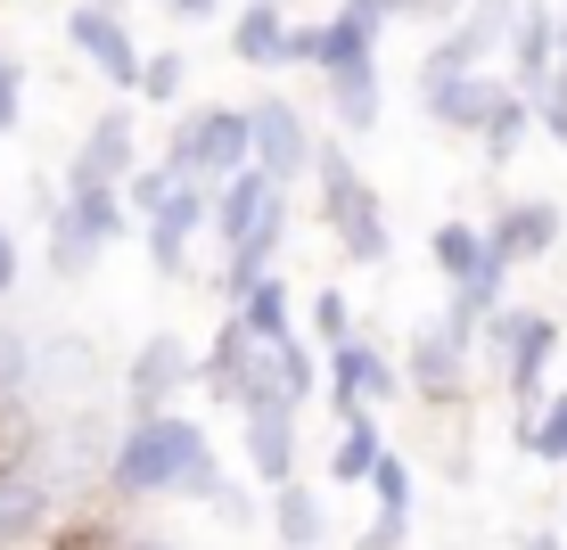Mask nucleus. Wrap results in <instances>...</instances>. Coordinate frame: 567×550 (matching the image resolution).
<instances>
[{
    "mask_svg": "<svg viewBox=\"0 0 567 550\" xmlns=\"http://www.w3.org/2000/svg\"><path fill=\"white\" fill-rule=\"evenodd\" d=\"M100 9H132V0H100Z\"/></svg>",
    "mask_w": 567,
    "mask_h": 550,
    "instance_id": "44",
    "label": "nucleus"
},
{
    "mask_svg": "<svg viewBox=\"0 0 567 550\" xmlns=\"http://www.w3.org/2000/svg\"><path fill=\"white\" fill-rule=\"evenodd\" d=\"M312 198H321L329 247H338L354 271L395 263V222H386V198H379V181H370L354 156H346V141H321V148H312Z\"/></svg>",
    "mask_w": 567,
    "mask_h": 550,
    "instance_id": "3",
    "label": "nucleus"
},
{
    "mask_svg": "<svg viewBox=\"0 0 567 550\" xmlns=\"http://www.w3.org/2000/svg\"><path fill=\"white\" fill-rule=\"evenodd\" d=\"M182 91H189V50H148L141 100H148V107H182Z\"/></svg>",
    "mask_w": 567,
    "mask_h": 550,
    "instance_id": "33",
    "label": "nucleus"
},
{
    "mask_svg": "<svg viewBox=\"0 0 567 550\" xmlns=\"http://www.w3.org/2000/svg\"><path fill=\"white\" fill-rule=\"evenodd\" d=\"M230 58L256 74H280L297 66V17L280 9V0H247L239 17H230Z\"/></svg>",
    "mask_w": 567,
    "mask_h": 550,
    "instance_id": "20",
    "label": "nucleus"
},
{
    "mask_svg": "<svg viewBox=\"0 0 567 550\" xmlns=\"http://www.w3.org/2000/svg\"><path fill=\"white\" fill-rule=\"evenodd\" d=\"M338 9L354 17V25H370V33H379V42H386V25H395V17H403V0H338Z\"/></svg>",
    "mask_w": 567,
    "mask_h": 550,
    "instance_id": "36",
    "label": "nucleus"
},
{
    "mask_svg": "<svg viewBox=\"0 0 567 550\" xmlns=\"http://www.w3.org/2000/svg\"><path fill=\"white\" fill-rule=\"evenodd\" d=\"M264 526L280 550H321L329 542V494L321 485H280V494H264Z\"/></svg>",
    "mask_w": 567,
    "mask_h": 550,
    "instance_id": "22",
    "label": "nucleus"
},
{
    "mask_svg": "<svg viewBox=\"0 0 567 550\" xmlns=\"http://www.w3.org/2000/svg\"><path fill=\"white\" fill-rule=\"evenodd\" d=\"M198 386H206L223 411L247 403V329L230 321V312H223V329H214V345L198 353Z\"/></svg>",
    "mask_w": 567,
    "mask_h": 550,
    "instance_id": "25",
    "label": "nucleus"
},
{
    "mask_svg": "<svg viewBox=\"0 0 567 550\" xmlns=\"http://www.w3.org/2000/svg\"><path fill=\"white\" fill-rule=\"evenodd\" d=\"M115 550H173V542H156V535H124Z\"/></svg>",
    "mask_w": 567,
    "mask_h": 550,
    "instance_id": "43",
    "label": "nucleus"
},
{
    "mask_svg": "<svg viewBox=\"0 0 567 550\" xmlns=\"http://www.w3.org/2000/svg\"><path fill=\"white\" fill-rule=\"evenodd\" d=\"M403 542H412V518H370L354 550H403Z\"/></svg>",
    "mask_w": 567,
    "mask_h": 550,
    "instance_id": "37",
    "label": "nucleus"
},
{
    "mask_svg": "<svg viewBox=\"0 0 567 550\" xmlns=\"http://www.w3.org/2000/svg\"><path fill=\"white\" fill-rule=\"evenodd\" d=\"M141 239V222H132L124 189H58L50 198V230H42V255H50V280H91V271L107 263V247Z\"/></svg>",
    "mask_w": 567,
    "mask_h": 550,
    "instance_id": "4",
    "label": "nucleus"
},
{
    "mask_svg": "<svg viewBox=\"0 0 567 550\" xmlns=\"http://www.w3.org/2000/svg\"><path fill=\"white\" fill-rule=\"evenodd\" d=\"M165 9H173V17H182V25H206V17H223V9H230V0H165Z\"/></svg>",
    "mask_w": 567,
    "mask_h": 550,
    "instance_id": "40",
    "label": "nucleus"
},
{
    "mask_svg": "<svg viewBox=\"0 0 567 550\" xmlns=\"http://www.w3.org/2000/svg\"><path fill=\"white\" fill-rule=\"evenodd\" d=\"M17 280H25V255H17V230L0 222V304L17 297Z\"/></svg>",
    "mask_w": 567,
    "mask_h": 550,
    "instance_id": "38",
    "label": "nucleus"
},
{
    "mask_svg": "<svg viewBox=\"0 0 567 550\" xmlns=\"http://www.w3.org/2000/svg\"><path fill=\"white\" fill-rule=\"evenodd\" d=\"M247 141H256V173L280 189H297L312 173V148H321V132H312V115L288 100V91H256V107H247Z\"/></svg>",
    "mask_w": 567,
    "mask_h": 550,
    "instance_id": "10",
    "label": "nucleus"
},
{
    "mask_svg": "<svg viewBox=\"0 0 567 550\" xmlns=\"http://www.w3.org/2000/svg\"><path fill=\"white\" fill-rule=\"evenodd\" d=\"M198 353L182 329H148L141 353H124V370H115V395H124L132 419H148V411H182V395L198 386Z\"/></svg>",
    "mask_w": 567,
    "mask_h": 550,
    "instance_id": "9",
    "label": "nucleus"
},
{
    "mask_svg": "<svg viewBox=\"0 0 567 550\" xmlns=\"http://www.w3.org/2000/svg\"><path fill=\"white\" fill-rule=\"evenodd\" d=\"M526 141H535V107H526V91L511 83V100L494 107V124L477 132V148H485V165H511V156H518Z\"/></svg>",
    "mask_w": 567,
    "mask_h": 550,
    "instance_id": "28",
    "label": "nucleus"
},
{
    "mask_svg": "<svg viewBox=\"0 0 567 550\" xmlns=\"http://www.w3.org/2000/svg\"><path fill=\"white\" fill-rule=\"evenodd\" d=\"M230 321H239L256 345H271V338H297V297H288V280L271 271V280H256L239 304H230Z\"/></svg>",
    "mask_w": 567,
    "mask_h": 550,
    "instance_id": "26",
    "label": "nucleus"
},
{
    "mask_svg": "<svg viewBox=\"0 0 567 550\" xmlns=\"http://www.w3.org/2000/svg\"><path fill=\"white\" fill-rule=\"evenodd\" d=\"M305 329H312L321 353L354 338V304H346V288H312V297H305Z\"/></svg>",
    "mask_w": 567,
    "mask_h": 550,
    "instance_id": "32",
    "label": "nucleus"
},
{
    "mask_svg": "<svg viewBox=\"0 0 567 550\" xmlns=\"http://www.w3.org/2000/svg\"><path fill=\"white\" fill-rule=\"evenodd\" d=\"M58 501H66V494L50 485V468L33 460V452H25V460H9V468H0V550H25L33 535H50Z\"/></svg>",
    "mask_w": 567,
    "mask_h": 550,
    "instance_id": "17",
    "label": "nucleus"
},
{
    "mask_svg": "<svg viewBox=\"0 0 567 550\" xmlns=\"http://www.w3.org/2000/svg\"><path fill=\"white\" fill-rule=\"evenodd\" d=\"M17 115H25V58L0 42V141L17 132Z\"/></svg>",
    "mask_w": 567,
    "mask_h": 550,
    "instance_id": "35",
    "label": "nucleus"
},
{
    "mask_svg": "<svg viewBox=\"0 0 567 550\" xmlns=\"http://www.w3.org/2000/svg\"><path fill=\"white\" fill-rule=\"evenodd\" d=\"M559 74V9L551 0H518V25H511V83L543 91Z\"/></svg>",
    "mask_w": 567,
    "mask_h": 550,
    "instance_id": "21",
    "label": "nucleus"
},
{
    "mask_svg": "<svg viewBox=\"0 0 567 550\" xmlns=\"http://www.w3.org/2000/svg\"><path fill=\"white\" fill-rule=\"evenodd\" d=\"M173 181H182V173H173L165 156H156V165H141V173H132V181H124V206H132V222H148V214H156V206L173 198Z\"/></svg>",
    "mask_w": 567,
    "mask_h": 550,
    "instance_id": "34",
    "label": "nucleus"
},
{
    "mask_svg": "<svg viewBox=\"0 0 567 550\" xmlns=\"http://www.w3.org/2000/svg\"><path fill=\"white\" fill-rule=\"evenodd\" d=\"M518 550H567V535H551V526H543V535H526Z\"/></svg>",
    "mask_w": 567,
    "mask_h": 550,
    "instance_id": "41",
    "label": "nucleus"
},
{
    "mask_svg": "<svg viewBox=\"0 0 567 550\" xmlns=\"http://www.w3.org/2000/svg\"><path fill=\"white\" fill-rule=\"evenodd\" d=\"M321 386H329V411H338V419H354V411H379V403L403 395V362H395L379 338H362V329H354L346 345L321 353Z\"/></svg>",
    "mask_w": 567,
    "mask_h": 550,
    "instance_id": "11",
    "label": "nucleus"
},
{
    "mask_svg": "<svg viewBox=\"0 0 567 550\" xmlns=\"http://www.w3.org/2000/svg\"><path fill=\"white\" fill-rule=\"evenodd\" d=\"M321 115H329V132H338V141L379 132V124H386V66H379V58H362V66L321 74Z\"/></svg>",
    "mask_w": 567,
    "mask_h": 550,
    "instance_id": "18",
    "label": "nucleus"
},
{
    "mask_svg": "<svg viewBox=\"0 0 567 550\" xmlns=\"http://www.w3.org/2000/svg\"><path fill=\"white\" fill-rule=\"evenodd\" d=\"M502 100H511V74H453V83H427V91H420V115H427L436 132L477 141V132L494 124Z\"/></svg>",
    "mask_w": 567,
    "mask_h": 550,
    "instance_id": "19",
    "label": "nucleus"
},
{
    "mask_svg": "<svg viewBox=\"0 0 567 550\" xmlns=\"http://www.w3.org/2000/svg\"><path fill=\"white\" fill-rule=\"evenodd\" d=\"M165 165L198 189H230L239 173H256V141H247V107L198 100L189 115H173L165 132Z\"/></svg>",
    "mask_w": 567,
    "mask_h": 550,
    "instance_id": "5",
    "label": "nucleus"
},
{
    "mask_svg": "<svg viewBox=\"0 0 567 550\" xmlns=\"http://www.w3.org/2000/svg\"><path fill=\"white\" fill-rule=\"evenodd\" d=\"M239 452H247V477L264 494L297 485V403H247L239 411Z\"/></svg>",
    "mask_w": 567,
    "mask_h": 550,
    "instance_id": "16",
    "label": "nucleus"
},
{
    "mask_svg": "<svg viewBox=\"0 0 567 550\" xmlns=\"http://www.w3.org/2000/svg\"><path fill=\"white\" fill-rule=\"evenodd\" d=\"M214 518H223V526H256V494H247V485H230V494H223V509H214Z\"/></svg>",
    "mask_w": 567,
    "mask_h": 550,
    "instance_id": "39",
    "label": "nucleus"
},
{
    "mask_svg": "<svg viewBox=\"0 0 567 550\" xmlns=\"http://www.w3.org/2000/svg\"><path fill=\"white\" fill-rule=\"evenodd\" d=\"M559 535H567V526H559Z\"/></svg>",
    "mask_w": 567,
    "mask_h": 550,
    "instance_id": "45",
    "label": "nucleus"
},
{
    "mask_svg": "<svg viewBox=\"0 0 567 550\" xmlns=\"http://www.w3.org/2000/svg\"><path fill=\"white\" fill-rule=\"evenodd\" d=\"M100 494L124 501V509L132 501H198V509H223L230 468H223V452H214L206 419H189V411H148V419L115 427Z\"/></svg>",
    "mask_w": 567,
    "mask_h": 550,
    "instance_id": "1",
    "label": "nucleus"
},
{
    "mask_svg": "<svg viewBox=\"0 0 567 550\" xmlns=\"http://www.w3.org/2000/svg\"><path fill=\"white\" fill-rule=\"evenodd\" d=\"M370 509H379V518H412L420 509V477H412V460H403V452H386L379 468H370Z\"/></svg>",
    "mask_w": 567,
    "mask_h": 550,
    "instance_id": "29",
    "label": "nucleus"
},
{
    "mask_svg": "<svg viewBox=\"0 0 567 550\" xmlns=\"http://www.w3.org/2000/svg\"><path fill=\"white\" fill-rule=\"evenodd\" d=\"M214 239H223L214 297H223V312H230L256 280L280 271V247H288V189L264 181V173H239L230 189H214Z\"/></svg>",
    "mask_w": 567,
    "mask_h": 550,
    "instance_id": "2",
    "label": "nucleus"
},
{
    "mask_svg": "<svg viewBox=\"0 0 567 550\" xmlns=\"http://www.w3.org/2000/svg\"><path fill=\"white\" fill-rule=\"evenodd\" d=\"M477 353L494 362V378L511 386V411H535L551 395V353H559V312L543 304H502L477 329Z\"/></svg>",
    "mask_w": 567,
    "mask_h": 550,
    "instance_id": "6",
    "label": "nucleus"
},
{
    "mask_svg": "<svg viewBox=\"0 0 567 550\" xmlns=\"http://www.w3.org/2000/svg\"><path fill=\"white\" fill-rule=\"evenodd\" d=\"M511 444L535 452L543 468H567V395H543L535 411H511Z\"/></svg>",
    "mask_w": 567,
    "mask_h": 550,
    "instance_id": "27",
    "label": "nucleus"
},
{
    "mask_svg": "<svg viewBox=\"0 0 567 550\" xmlns=\"http://www.w3.org/2000/svg\"><path fill=\"white\" fill-rule=\"evenodd\" d=\"M33 362H42V353H33V338L0 321V411H25V395H33Z\"/></svg>",
    "mask_w": 567,
    "mask_h": 550,
    "instance_id": "30",
    "label": "nucleus"
},
{
    "mask_svg": "<svg viewBox=\"0 0 567 550\" xmlns=\"http://www.w3.org/2000/svg\"><path fill=\"white\" fill-rule=\"evenodd\" d=\"M58 33H66V50H74V58H91V66H100V83H107V91H141V66H148V50L132 42L124 9H100V0H74V9L58 17Z\"/></svg>",
    "mask_w": 567,
    "mask_h": 550,
    "instance_id": "13",
    "label": "nucleus"
},
{
    "mask_svg": "<svg viewBox=\"0 0 567 550\" xmlns=\"http://www.w3.org/2000/svg\"><path fill=\"white\" fill-rule=\"evenodd\" d=\"M132 173H141V132H132V107L115 100V107H100L83 124V141H74L58 189H124Z\"/></svg>",
    "mask_w": 567,
    "mask_h": 550,
    "instance_id": "14",
    "label": "nucleus"
},
{
    "mask_svg": "<svg viewBox=\"0 0 567 550\" xmlns=\"http://www.w3.org/2000/svg\"><path fill=\"white\" fill-rule=\"evenodd\" d=\"M198 239H214V189L198 181H173V198L141 222V255L156 280H189V255H198Z\"/></svg>",
    "mask_w": 567,
    "mask_h": 550,
    "instance_id": "12",
    "label": "nucleus"
},
{
    "mask_svg": "<svg viewBox=\"0 0 567 550\" xmlns=\"http://www.w3.org/2000/svg\"><path fill=\"white\" fill-rule=\"evenodd\" d=\"M551 83L567 91V9H559V74H551Z\"/></svg>",
    "mask_w": 567,
    "mask_h": 550,
    "instance_id": "42",
    "label": "nucleus"
},
{
    "mask_svg": "<svg viewBox=\"0 0 567 550\" xmlns=\"http://www.w3.org/2000/svg\"><path fill=\"white\" fill-rule=\"evenodd\" d=\"M362 58H379V33H370V25H354L346 9H329L321 25H297V66H312V74L362 66Z\"/></svg>",
    "mask_w": 567,
    "mask_h": 550,
    "instance_id": "23",
    "label": "nucleus"
},
{
    "mask_svg": "<svg viewBox=\"0 0 567 550\" xmlns=\"http://www.w3.org/2000/svg\"><path fill=\"white\" fill-rule=\"evenodd\" d=\"M386 419H370V411H354V419H338V444H329V460H321V477L329 485H370V468L386 460Z\"/></svg>",
    "mask_w": 567,
    "mask_h": 550,
    "instance_id": "24",
    "label": "nucleus"
},
{
    "mask_svg": "<svg viewBox=\"0 0 567 550\" xmlns=\"http://www.w3.org/2000/svg\"><path fill=\"white\" fill-rule=\"evenodd\" d=\"M511 25H518V0H468L453 25L420 50V91L453 83V74H494V58H511Z\"/></svg>",
    "mask_w": 567,
    "mask_h": 550,
    "instance_id": "8",
    "label": "nucleus"
},
{
    "mask_svg": "<svg viewBox=\"0 0 567 550\" xmlns=\"http://www.w3.org/2000/svg\"><path fill=\"white\" fill-rule=\"evenodd\" d=\"M100 386V362H91V338H58L42 362H33V386Z\"/></svg>",
    "mask_w": 567,
    "mask_h": 550,
    "instance_id": "31",
    "label": "nucleus"
},
{
    "mask_svg": "<svg viewBox=\"0 0 567 550\" xmlns=\"http://www.w3.org/2000/svg\"><path fill=\"white\" fill-rule=\"evenodd\" d=\"M403 395H420L427 411H461L468 386H477V338H468L461 321H420L412 338H403Z\"/></svg>",
    "mask_w": 567,
    "mask_h": 550,
    "instance_id": "7",
    "label": "nucleus"
},
{
    "mask_svg": "<svg viewBox=\"0 0 567 550\" xmlns=\"http://www.w3.org/2000/svg\"><path fill=\"white\" fill-rule=\"evenodd\" d=\"M485 247H494L511 271H526V263H543V255L567 247V214L551 198H502L485 214Z\"/></svg>",
    "mask_w": 567,
    "mask_h": 550,
    "instance_id": "15",
    "label": "nucleus"
}]
</instances>
